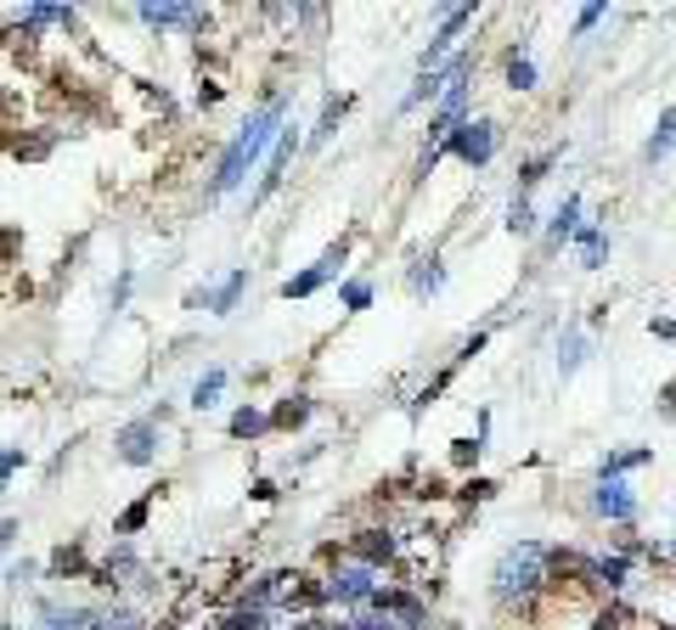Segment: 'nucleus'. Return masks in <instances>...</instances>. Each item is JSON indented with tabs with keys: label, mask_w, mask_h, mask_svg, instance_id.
Segmentation results:
<instances>
[{
	"label": "nucleus",
	"mask_w": 676,
	"mask_h": 630,
	"mask_svg": "<svg viewBox=\"0 0 676 630\" xmlns=\"http://www.w3.org/2000/svg\"><path fill=\"white\" fill-rule=\"evenodd\" d=\"M277 130H282V102H271V108H260L248 124H242V136L220 152V169H215V180H209V198H226V192H237L242 187V174L260 163V152L277 141Z\"/></svg>",
	"instance_id": "obj_1"
},
{
	"label": "nucleus",
	"mask_w": 676,
	"mask_h": 630,
	"mask_svg": "<svg viewBox=\"0 0 676 630\" xmlns=\"http://www.w3.org/2000/svg\"><path fill=\"white\" fill-rule=\"evenodd\" d=\"M541 586H547V547L525 540V547L501 552V563H496V597L501 602H530Z\"/></svg>",
	"instance_id": "obj_2"
},
{
	"label": "nucleus",
	"mask_w": 676,
	"mask_h": 630,
	"mask_svg": "<svg viewBox=\"0 0 676 630\" xmlns=\"http://www.w3.org/2000/svg\"><path fill=\"white\" fill-rule=\"evenodd\" d=\"M158 433H163V417H136V422H125L119 439H113V457H119L125 468H152V462H158Z\"/></svg>",
	"instance_id": "obj_3"
},
{
	"label": "nucleus",
	"mask_w": 676,
	"mask_h": 630,
	"mask_svg": "<svg viewBox=\"0 0 676 630\" xmlns=\"http://www.w3.org/2000/svg\"><path fill=\"white\" fill-rule=\"evenodd\" d=\"M345 259H350V242H332V248H327L310 270H299V277H288V282H282V299H310L316 288H327V282L338 277V270H345Z\"/></svg>",
	"instance_id": "obj_4"
},
{
	"label": "nucleus",
	"mask_w": 676,
	"mask_h": 630,
	"mask_svg": "<svg viewBox=\"0 0 676 630\" xmlns=\"http://www.w3.org/2000/svg\"><path fill=\"white\" fill-rule=\"evenodd\" d=\"M440 147H446V152H457L468 169H485V163H490V152H496V124H485V119H479V124H457Z\"/></svg>",
	"instance_id": "obj_5"
},
{
	"label": "nucleus",
	"mask_w": 676,
	"mask_h": 630,
	"mask_svg": "<svg viewBox=\"0 0 676 630\" xmlns=\"http://www.w3.org/2000/svg\"><path fill=\"white\" fill-rule=\"evenodd\" d=\"M378 586H372V569L367 563H345L327 586H321V597H332V602H367Z\"/></svg>",
	"instance_id": "obj_6"
},
{
	"label": "nucleus",
	"mask_w": 676,
	"mask_h": 630,
	"mask_svg": "<svg viewBox=\"0 0 676 630\" xmlns=\"http://www.w3.org/2000/svg\"><path fill=\"white\" fill-rule=\"evenodd\" d=\"M136 18L147 29H203L209 23V12H198V7H141Z\"/></svg>",
	"instance_id": "obj_7"
},
{
	"label": "nucleus",
	"mask_w": 676,
	"mask_h": 630,
	"mask_svg": "<svg viewBox=\"0 0 676 630\" xmlns=\"http://www.w3.org/2000/svg\"><path fill=\"white\" fill-rule=\"evenodd\" d=\"M294 152H299V130H277V147H271V163H266V180H260V198H271V192L282 187Z\"/></svg>",
	"instance_id": "obj_8"
},
{
	"label": "nucleus",
	"mask_w": 676,
	"mask_h": 630,
	"mask_svg": "<svg viewBox=\"0 0 676 630\" xmlns=\"http://www.w3.org/2000/svg\"><path fill=\"white\" fill-rule=\"evenodd\" d=\"M598 512L615 518V523H632V518H637V496H632L620 479H604V484H598Z\"/></svg>",
	"instance_id": "obj_9"
},
{
	"label": "nucleus",
	"mask_w": 676,
	"mask_h": 630,
	"mask_svg": "<svg viewBox=\"0 0 676 630\" xmlns=\"http://www.w3.org/2000/svg\"><path fill=\"white\" fill-rule=\"evenodd\" d=\"M367 602H372L378 613H395V619H406L411 630H422V624H429V613H422V602H417V597H400V591H372Z\"/></svg>",
	"instance_id": "obj_10"
},
{
	"label": "nucleus",
	"mask_w": 676,
	"mask_h": 630,
	"mask_svg": "<svg viewBox=\"0 0 676 630\" xmlns=\"http://www.w3.org/2000/svg\"><path fill=\"white\" fill-rule=\"evenodd\" d=\"M350 547H356V558H361L367 569H378V563H389V558H395V540H389L384 529H361V534L350 540Z\"/></svg>",
	"instance_id": "obj_11"
},
{
	"label": "nucleus",
	"mask_w": 676,
	"mask_h": 630,
	"mask_svg": "<svg viewBox=\"0 0 676 630\" xmlns=\"http://www.w3.org/2000/svg\"><path fill=\"white\" fill-rule=\"evenodd\" d=\"M226 378H231L226 367H209V372L198 378V389H192V406H198V411H215L220 394H226Z\"/></svg>",
	"instance_id": "obj_12"
},
{
	"label": "nucleus",
	"mask_w": 676,
	"mask_h": 630,
	"mask_svg": "<svg viewBox=\"0 0 676 630\" xmlns=\"http://www.w3.org/2000/svg\"><path fill=\"white\" fill-rule=\"evenodd\" d=\"M310 411H316V406H310V394H288V400H282L266 422H271V428H305V422H310Z\"/></svg>",
	"instance_id": "obj_13"
},
{
	"label": "nucleus",
	"mask_w": 676,
	"mask_h": 630,
	"mask_svg": "<svg viewBox=\"0 0 676 630\" xmlns=\"http://www.w3.org/2000/svg\"><path fill=\"white\" fill-rule=\"evenodd\" d=\"M575 242H580V264H586V270H598V264H604L609 237H604L598 226H575Z\"/></svg>",
	"instance_id": "obj_14"
},
{
	"label": "nucleus",
	"mask_w": 676,
	"mask_h": 630,
	"mask_svg": "<svg viewBox=\"0 0 676 630\" xmlns=\"http://www.w3.org/2000/svg\"><path fill=\"white\" fill-rule=\"evenodd\" d=\"M345 113H350V97H332V102L321 108V124L310 130V147H321V141H332V136H338V124H345Z\"/></svg>",
	"instance_id": "obj_15"
},
{
	"label": "nucleus",
	"mask_w": 676,
	"mask_h": 630,
	"mask_svg": "<svg viewBox=\"0 0 676 630\" xmlns=\"http://www.w3.org/2000/svg\"><path fill=\"white\" fill-rule=\"evenodd\" d=\"M654 457V450L648 444H632V450H615V457L604 462V479H620V473H632V468H643Z\"/></svg>",
	"instance_id": "obj_16"
},
{
	"label": "nucleus",
	"mask_w": 676,
	"mask_h": 630,
	"mask_svg": "<svg viewBox=\"0 0 676 630\" xmlns=\"http://www.w3.org/2000/svg\"><path fill=\"white\" fill-rule=\"evenodd\" d=\"M242 288H248V277H242V270H231L226 288H220V293H209V310H215V316H231V310H237V299H242Z\"/></svg>",
	"instance_id": "obj_17"
},
{
	"label": "nucleus",
	"mask_w": 676,
	"mask_h": 630,
	"mask_svg": "<svg viewBox=\"0 0 676 630\" xmlns=\"http://www.w3.org/2000/svg\"><path fill=\"white\" fill-rule=\"evenodd\" d=\"M40 630H91V608H51Z\"/></svg>",
	"instance_id": "obj_18"
},
{
	"label": "nucleus",
	"mask_w": 676,
	"mask_h": 630,
	"mask_svg": "<svg viewBox=\"0 0 676 630\" xmlns=\"http://www.w3.org/2000/svg\"><path fill=\"white\" fill-rule=\"evenodd\" d=\"M147 518H152V496H141L136 507H125V512H119V523H113V534H141V529H147Z\"/></svg>",
	"instance_id": "obj_19"
},
{
	"label": "nucleus",
	"mask_w": 676,
	"mask_h": 630,
	"mask_svg": "<svg viewBox=\"0 0 676 630\" xmlns=\"http://www.w3.org/2000/svg\"><path fill=\"white\" fill-rule=\"evenodd\" d=\"M670 147H676V108H665V113H659V130H654V141H648V158L659 163Z\"/></svg>",
	"instance_id": "obj_20"
},
{
	"label": "nucleus",
	"mask_w": 676,
	"mask_h": 630,
	"mask_svg": "<svg viewBox=\"0 0 676 630\" xmlns=\"http://www.w3.org/2000/svg\"><path fill=\"white\" fill-rule=\"evenodd\" d=\"M91 630H147V624L130 608H108V613H91Z\"/></svg>",
	"instance_id": "obj_21"
},
{
	"label": "nucleus",
	"mask_w": 676,
	"mask_h": 630,
	"mask_svg": "<svg viewBox=\"0 0 676 630\" xmlns=\"http://www.w3.org/2000/svg\"><path fill=\"white\" fill-rule=\"evenodd\" d=\"M271 422H266V411H254V406H242L237 417H231V439H254V433H266Z\"/></svg>",
	"instance_id": "obj_22"
},
{
	"label": "nucleus",
	"mask_w": 676,
	"mask_h": 630,
	"mask_svg": "<svg viewBox=\"0 0 676 630\" xmlns=\"http://www.w3.org/2000/svg\"><path fill=\"white\" fill-rule=\"evenodd\" d=\"M62 574H84V552L79 547H57L51 552V580H62Z\"/></svg>",
	"instance_id": "obj_23"
},
{
	"label": "nucleus",
	"mask_w": 676,
	"mask_h": 630,
	"mask_svg": "<svg viewBox=\"0 0 676 630\" xmlns=\"http://www.w3.org/2000/svg\"><path fill=\"white\" fill-rule=\"evenodd\" d=\"M575 226H580V198H564V209L553 214V237L564 242V237H575Z\"/></svg>",
	"instance_id": "obj_24"
},
{
	"label": "nucleus",
	"mask_w": 676,
	"mask_h": 630,
	"mask_svg": "<svg viewBox=\"0 0 676 630\" xmlns=\"http://www.w3.org/2000/svg\"><path fill=\"white\" fill-rule=\"evenodd\" d=\"M507 231H514V237H530V231H536L530 198H514V209H507Z\"/></svg>",
	"instance_id": "obj_25"
},
{
	"label": "nucleus",
	"mask_w": 676,
	"mask_h": 630,
	"mask_svg": "<svg viewBox=\"0 0 676 630\" xmlns=\"http://www.w3.org/2000/svg\"><path fill=\"white\" fill-rule=\"evenodd\" d=\"M220 630H266V608H237L220 619Z\"/></svg>",
	"instance_id": "obj_26"
},
{
	"label": "nucleus",
	"mask_w": 676,
	"mask_h": 630,
	"mask_svg": "<svg viewBox=\"0 0 676 630\" xmlns=\"http://www.w3.org/2000/svg\"><path fill=\"white\" fill-rule=\"evenodd\" d=\"M507 84H514V90H530V84H536V62H530V57H514V62H507Z\"/></svg>",
	"instance_id": "obj_27"
},
{
	"label": "nucleus",
	"mask_w": 676,
	"mask_h": 630,
	"mask_svg": "<svg viewBox=\"0 0 676 630\" xmlns=\"http://www.w3.org/2000/svg\"><path fill=\"white\" fill-rule=\"evenodd\" d=\"M547 163H553V152H541V158H530V163H525V174H519V198H530V187H541Z\"/></svg>",
	"instance_id": "obj_28"
},
{
	"label": "nucleus",
	"mask_w": 676,
	"mask_h": 630,
	"mask_svg": "<svg viewBox=\"0 0 676 630\" xmlns=\"http://www.w3.org/2000/svg\"><path fill=\"white\" fill-rule=\"evenodd\" d=\"M411 288H417V293H440V288H446V270L429 259V270H417V277H411Z\"/></svg>",
	"instance_id": "obj_29"
},
{
	"label": "nucleus",
	"mask_w": 676,
	"mask_h": 630,
	"mask_svg": "<svg viewBox=\"0 0 676 630\" xmlns=\"http://www.w3.org/2000/svg\"><path fill=\"white\" fill-rule=\"evenodd\" d=\"M479 450H485L479 439H457V444H451V462H457V468H474V462H479Z\"/></svg>",
	"instance_id": "obj_30"
},
{
	"label": "nucleus",
	"mask_w": 676,
	"mask_h": 630,
	"mask_svg": "<svg viewBox=\"0 0 676 630\" xmlns=\"http://www.w3.org/2000/svg\"><path fill=\"white\" fill-rule=\"evenodd\" d=\"M23 462H29V450H23V444H12V450H0V479H12V473H18Z\"/></svg>",
	"instance_id": "obj_31"
},
{
	"label": "nucleus",
	"mask_w": 676,
	"mask_h": 630,
	"mask_svg": "<svg viewBox=\"0 0 676 630\" xmlns=\"http://www.w3.org/2000/svg\"><path fill=\"white\" fill-rule=\"evenodd\" d=\"M580 354H586V343L569 332V338H564V354H558V367H564V372H575V367H580Z\"/></svg>",
	"instance_id": "obj_32"
},
{
	"label": "nucleus",
	"mask_w": 676,
	"mask_h": 630,
	"mask_svg": "<svg viewBox=\"0 0 676 630\" xmlns=\"http://www.w3.org/2000/svg\"><path fill=\"white\" fill-rule=\"evenodd\" d=\"M345 304H350V310H367V304H372V288H367V282H345Z\"/></svg>",
	"instance_id": "obj_33"
},
{
	"label": "nucleus",
	"mask_w": 676,
	"mask_h": 630,
	"mask_svg": "<svg viewBox=\"0 0 676 630\" xmlns=\"http://www.w3.org/2000/svg\"><path fill=\"white\" fill-rule=\"evenodd\" d=\"M598 574H604L609 586H620V580H626V558H604V563H598Z\"/></svg>",
	"instance_id": "obj_34"
},
{
	"label": "nucleus",
	"mask_w": 676,
	"mask_h": 630,
	"mask_svg": "<svg viewBox=\"0 0 676 630\" xmlns=\"http://www.w3.org/2000/svg\"><path fill=\"white\" fill-rule=\"evenodd\" d=\"M659 411L676 422V383H665V389H659Z\"/></svg>",
	"instance_id": "obj_35"
},
{
	"label": "nucleus",
	"mask_w": 676,
	"mask_h": 630,
	"mask_svg": "<svg viewBox=\"0 0 676 630\" xmlns=\"http://www.w3.org/2000/svg\"><path fill=\"white\" fill-rule=\"evenodd\" d=\"M598 18H604V7H586V12H580V18H575V29H580V34H586V29H592V23H598Z\"/></svg>",
	"instance_id": "obj_36"
},
{
	"label": "nucleus",
	"mask_w": 676,
	"mask_h": 630,
	"mask_svg": "<svg viewBox=\"0 0 676 630\" xmlns=\"http://www.w3.org/2000/svg\"><path fill=\"white\" fill-rule=\"evenodd\" d=\"M345 630H395L389 619H356V624H345Z\"/></svg>",
	"instance_id": "obj_37"
},
{
	"label": "nucleus",
	"mask_w": 676,
	"mask_h": 630,
	"mask_svg": "<svg viewBox=\"0 0 676 630\" xmlns=\"http://www.w3.org/2000/svg\"><path fill=\"white\" fill-rule=\"evenodd\" d=\"M654 338H670L676 343V321H654Z\"/></svg>",
	"instance_id": "obj_38"
},
{
	"label": "nucleus",
	"mask_w": 676,
	"mask_h": 630,
	"mask_svg": "<svg viewBox=\"0 0 676 630\" xmlns=\"http://www.w3.org/2000/svg\"><path fill=\"white\" fill-rule=\"evenodd\" d=\"M620 624H626L620 613H604V619H598V630H620Z\"/></svg>",
	"instance_id": "obj_39"
},
{
	"label": "nucleus",
	"mask_w": 676,
	"mask_h": 630,
	"mask_svg": "<svg viewBox=\"0 0 676 630\" xmlns=\"http://www.w3.org/2000/svg\"><path fill=\"white\" fill-rule=\"evenodd\" d=\"M294 630H310V624H294Z\"/></svg>",
	"instance_id": "obj_40"
},
{
	"label": "nucleus",
	"mask_w": 676,
	"mask_h": 630,
	"mask_svg": "<svg viewBox=\"0 0 676 630\" xmlns=\"http://www.w3.org/2000/svg\"><path fill=\"white\" fill-rule=\"evenodd\" d=\"M670 558H676V547H670Z\"/></svg>",
	"instance_id": "obj_41"
}]
</instances>
